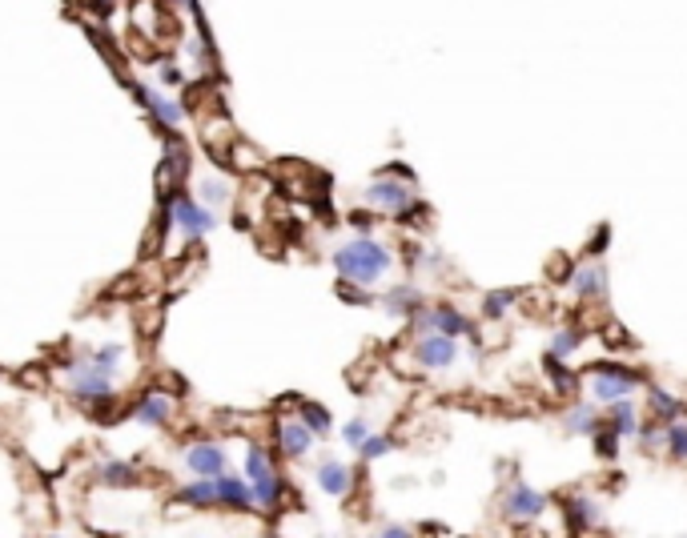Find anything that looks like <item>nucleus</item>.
<instances>
[{
    "mask_svg": "<svg viewBox=\"0 0 687 538\" xmlns=\"http://www.w3.org/2000/svg\"><path fill=\"white\" fill-rule=\"evenodd\" d=\"M334 269H338V281H354V286L374 289L382 278H390L394 269V250L378 237L362 234V237H350L334 250Z\"/></svg>",
    "mask_w": 687,
    "mask_h": 538,
    "instance_id": "obj_1",
    "label": "nucleus"
},
{
    "mask_svg": "<svg viewBox=\"0 0 687 538\" xmlns=\"http://www.w3.org/2000/svg\"><path fill=\"white\" fill-rule=\"evenodd\" d=\"M61 378H65V394L81 406L89 402H101V398H117V373H109L104 365H96L93 354H81V357H69L61 365Z\"/></svg>",
    "mask_w": 687,
    "mask_h": 538,
    "instance_id": "obj_2",
    "label": "nucleus"
},
{
    "mask_svg": "<svg viewBox=\"0 0 687 538\" xmlns=\"http://www.w3.org/2000/svg\"><path fill=\"white\" fill-rule=\"evenodd\" d=\"M245 478H250V490H253V511L278 514L282 503L289 498V487H286V478L278 474V466H274L266 446H250L245 450Z\"/></svg>",
    "mask_w": 687,
    "mask_h": 538,
    "instance_id": "obj_3",
    "label": "nucleus"
},
{
    "mask_svg": "<svg viewBox=\"0 0 687 538\" xmlns=\"http://www.w3.org/2000/svg\"><path fill=\"white\" fill-rule=\"evenodd\" d=\"M362 205L374 209V213H386V218H398L406 221L422 201L414 193V177H402V173H382L378 181H370L362 189Z\"/></svg>",
    "mask_w": 687,
    "mask_h": 538,
    "instance_id": "obj_4",
    "label": "nucleus"
},
{
    "mask_svg": "<svg viewBox=\"0 0 687 538\" xmlns=\"http://www.w3.org/2000/svg\"><path fill=\"white\" fill-rule=\"evenodd\" d=\"M169 226L181 234V242H201L218 229V209H209L205 201L185 197V193H174L169 197Z\"/></svg>",
    "mask_w": 687,
    "mask_h": 538,
    "instance_id": "obj_5",
    "label": "nucleus"
},
{
    "mask_svg": "<svg viewBox=\"0 0 687 538\" xmlns=\"http://www.w3.org/2000/svg\"><path fill=\"white\" fill-rule=\"evenodd\" d=\"M583 386H587L595 406H611V402H619V398H631V390L639 386V373L623 370L619 362H603V365L583 373Z\"/></svg>",
    "mask_w": 687,
    "mask_h": 538,
    "instance_id": "obj_6",
    "label": "nucleus"
},
{
    "mask_svg": "<svg viewBox=\"0 0 687 538\" xmlns=\"http://www.w3.org/2000/svg\"><path fill=\"white\" fill-rule=\"evenodd\" d=\"M133 96L141 101V109H145L149 117H153L157 129L166 133H177L185 125V117H189V109H185V101H177L174 93H166L161 85H149V81H137L133 85Z\"/></svg>",
    "mask_w": 687,
    "mask_h": 538,
    "instance_id": "obj_7",
    "label": "nucleus"
},
{
    "mask_svg": "<svg viewBox=\"0 0 687 538\" xmlns=\"http://www.w3.org/2000/svg\"><path fill=\"white\" fill-rule=\"evenodd\" d=\"M414 365L422 373H443L451 370L454 362H459V338H451V334H422V338L414 342Z\"/></svg>",
    "mask_w": 687,
    "mask_h": 538,
    "instance_id": "obj_8",
    "label": "nucleus"
},
{
    "mask_svg": "<svg viewBox=\"0 0 687 538\" xmlns=\"http://www.w3.org/2000/svg\"><path fill=\"white\" fill-rule=\"evenodd\" d=\"M181 466L197 478H218L221 470H229V454L221 442H209V438H197V442L181 446Z\"/></svg>",
    "mask_w": 687,
    "mask_h": 538,
    "instance_id": "obj_9",
    "label": "nucleus"
},
{
    "mask_svg": "<svg viewBox=\"0 0 687 538\" xmlns=\"http://www.w3.org/2000/svg\"><path fill=\"white\" fill-rule=\"evenodd\" d=\"M503 514L511 522H535L547 514V495L535 487H527V482H511L503 495Z\"/></svg>",
    "mask_w": 687,
    "mask_h": 538,
    "instance_id": "obj_10",
    "label": "nucleus"
},
{
    "mask_svg": "<svg viewBox=\"0 0 687 538\" xmlns=\"http://www.w3.org/2000/svg\"><path fill=\"white\" fill-rule=\"evenodd\" d=\"M274 434H278V454L289 462H302L310 458L313 442H318V434H313L310 426L302 422V418H278V426H274Z\"/></svg>",
    "mask_w": 687,
    "mask_h": 538,
    "instance_id": "obj_11",
    "label": "nucleus"
},
{
    "mask_svg": "<svg viewBox=\"0 0 687 538\" xmlns=\"http://www.w3.org/2000/svg\"><path fill=\"white\" fill-rule=\"evenodd\" d=\"M177 418V398L169 390H145L141 402L133 406V422L137 426H169Z\"/></svg>",
    "mask_w": 687,
    "mask_h": 538,
    "instance_id": "obj_12",
    "label": "nucleus"
},
{
    "mask_svg": "<svg viewBox=\"0 0 687 538\" xmlns=\"http://www.w3.org/2000/svg\"><path fill=\"white\" fill-rule=\"evenodd\" d=\"M313 482L322 487V495L346 498L350 490H354V470H350L342 458H322L318 466H313Z\"/></svg>",
    "mask_w": 687,
    "mask_h": 538,
    "instance_id": "obj_13",
    "label": "nucleus"
},
{
    "mask_svg": "<svg viewBox=\"0 0 687 538\" xmlns=\"http://www.w3.org/2000/svg\"><path fill=\"white\" fill-rule=\"evenodd\" d=\"M571 294L583 297V302H599L607 294V269L603 261H579L571 273Z\"/></svg>",
    "mask_w": 687,
    "mask_h": 538,
    "instance_id": "obj_14",
    "label": "nucleus"
},
{
    "mask_svg": "<svg viewBox=\"0 0 687 538\" xmlns=\"http://www.w3.org/2000/svg\"><path fill=\"white\" fill-rule=\"evenodd\" d=\"M213 482H218V506H226V511H253L250 478H237L229 470H221Z\"/></svg>",
    "mask_w": 687,
    "mask_h": 538,
    "instance_id": "obj_15",
    "label": "nucleus"
},
{
    "mask_svg": "<svg viewBox=\"0 0 687 538\" xmlns=\"http://www.w3.org/2000/svg\"><path fill=\"white\" fill-rule=\"evenodd\" d=\"M189 169H193L189 145H185V141L177 137V133H169L166 157H161V177H166V181H185V177H189Z\"/></svg>",
    "mask_w": 687,
    "mask_h": 538,
    "instance_id": "obj_16",
    "label": "nucleus"
},
{
    "mask_svg": "<svg viewBox=\"0 0 687 538\" xmlns=\"http://www.w3.org/2000/svg\"><path fill=\"white\" fill-rule=\"evenodd\" d=\"M137 478H141V470H137V462H129V458H104V462H96V482H101V487H113V490L137 487Z\"/></svg>",
    "mask_w": 687,
    "mask_h": 538,
    "instance_id": "obj_17",
    "label": "nucleus"
},
{
    "mask_svg": "<svg viewBox=\"0 0 687 538\" xmlns=\"http://www.w3.org/2000/svg\"><path fill=\"white\" fill-rule=\"evenodd\" d=\"M177 503L193 506V511H213V506H218V482L193 474V482H185V487L177 490Z\"/></svg>",
    "mask_w": 687,
    "mask_h": 538,
    "instance_id": "obj_18",
    "label": "nucleus"
},
{
    "mask_svg": "<svg viewBox=\"0 0 687 538\" xmlns=\"http://www.w3.org/2000/svg\"><path fill=\"white\" fill-rule=\"evenodd\" d=\"M599 426H603V418H599V410H595V402L571 406L563 414V430H567V434H575V438H591Z\"/></svg>",
    "mask_w": 687,
    "mask_h": 538,
    "instance_id": "obj_19",
    "label": "nucleus"
},
{
    "mask_svg": "<svg viewBox=\"0 0 687 538\" xmlns=\"http://www.w3.org/2000/svg\"><path fill=\"white\" fill-rule=\"evenodd\" d=\"M607 426L615 430L619 438H636L639 434V410L631 398H619L607 406Z\"/></svg>",
    "mask_w": 687,
    "mask_h": 538,
    "instance_id": "obj_20",
    "label": "nucleus"
},
{
    "mask_svg": "<svg viewBox=\"0 0 687 538\" xmlns=\"http://www.w3.org/2000/svg\"><path fill=\"white\" fill-rule=\"evenodd\" d=\"M197 197L205 201L209 209H226L229 201H234V181H229V177H221V173H205L197 181Z\"/></svg>",
    "mask_w": 687,
    "mask_h": 538,
    "instance_id": "obj_21",
    "label": "nucleus"
},
{
    "mask_svg": "<svg viewBox=\"0 0 687 538\" xmlns=\"http://www.w3.org/2000/svg\"><path fill=\"white\" fill-rule=\"evenodd\" d=\"M382 310L386 313H398V318H414L422 310V294L414 286H394L382 294Z\"/></svg>",
    "mask_w": 687,
    "mask_h": 538,
    "instance_id": "obj_22",
    "label": "nucleus"
},
{
    "mask_svg": "<svg viewBox=\"0 0 687 538\" xmlns=\"http://www.w3.org/2000/svg\"><path fill=\"white\" fill-rule=\"evenodd\" d=\"M567 519H571L575 530H587L603 519V511H599V503H591L587 495H575V498H567Z\"/></svg>",
    "mask_w": 687,
    "mask_h": 538,
    "instance_id": "obj_23",
    "label": "nucleus"
},
{
    "mask_svg": "<svg viewBox=\"0 0 687 538\" xmlns=\"http://www.w3.org/2000/svg\"><path fill=\"white\" fill-rule=\"evenodd\" d=\"M297 418H302L318 438H326L334 430V418H330V410H326L322 402H297Z\"/></svg>",
    "mask_w": 687,
    "mask_h": 538,
    "instance_id": "obj_24",
    "label": "nucleus"
},
{
    "mask_svg": "<svg viewBox=\"0 0 687 538\" xmlns=\"http://www.w3.org/2000/svg\"><path fill=\"white\" fill-rule=\"evenodd\" d=\"M663 450H668L675 462H687V422L683 418L663 422Z\"/></svg>",
    "mask_w": 687,
    "mask_h": 538,
    "instance_id": "obj_25",
    "label": "nucleus"
},
{
    "mask_svg": "<svg viewBox=\"0 0 687 538\" xmlns=\"http://www.w3.org/2000/svg\"><path fill=\"white\" fill-rule=\"evenodd\" d=\"M587 334L579 330V326H559L555 338H551V357H559V362H567V357L575 354V350L583 346Z\"/></svg>",
    "mask_w": 687,
    "mask_h": 538,
    "instance_id": "obj_26",
    "label": "nucleus"
},
{
    "mask_svg": "<svg viewBox=\"0 0 687 538\" xmlns=\"http://www.w3.org/2000/svg\"><path fill=\"white\" fill-rule=\"evenodd\" d=\"M647 406H652V414L660 418V422H671V418H683V402H679L675 394H668V390H652Z\"/></svg>",
    "mask_w": 687,
    "mask_h": 538,
    "instance_id": "obj_27",
    "label": "nucleus"
},
{
    "mask_svg": "<svg viewBox=\"0 0 687 538\" xmlns=\"http://www.w3.org/2000/svg\"><path fill=\"white\" fill-rule=\"evenodd\" d=\"M93 357H96V365H104V370L109 373H117V378H121V365H125V346L121 342H104V346H96L93 350Z\"/></svg>",
    "mask_w": 687,
    "mask_h": 538,
    "instance_id": "obj_28",
    "label": "nucleus"
},
{
    "mask_svg": "<svg viewBox=\"0 0 687 538\" xmlns=\"http://www.w3.org/2000/svg\"><path fill=\"white\" fill-rule=\"evenodd\" d=\"M514 302H519V294L514 289H498V294H487V302H482V313H487L490 321L506 318V313L514 310Z\"/></svg>",
    "mask_w": 687,
    "mask_h": 538,
    "instance_id": "obj_29",
    "label": "nucleus"
},
{
    "mask_svg": "<svg viewBox=\"0 0 687 538\" xmlns=\"http://www.w3.org/2000/svg\"><path fill=\"white\" fill-rule=\"evenodd\" d=\"M358 454H362L366 462H378V458H386V454H394V438L390 434H374V430H370V438L358 446Z\"/></svg>",
    "mask_w": 687,
    "mask_h": 538,
    "instance_id": "obj_30",
    "label": "nucleus"
},
{
    "mask_svg": "<svg viewBox=\"0 0 687 538\" xmlns=\"http://www.w3.org/2000/svg\"><path fill=\"white\" fill-rule=\"evenodd\" d=\"M639 446H644L647 454L652 450H663V422L660 418H652V422H639Z\"/></svg>",
    "mask_w": 687,
    "mask_h": 538,
    "instance_id": "obj_31",
    "label": "nucleus"
},
{
    "mask_svg": "<svg viewBox=\"0 0 687 538\" xmlns=\"http://www.w3.org/2000/svg\"><path fill=\"white\" fill-rule=\"evenodd\" d=\"M366 438H370V422H366V418H350V422L342 426V442H346L350 450H358Z\"/></svg>",
    "mask_w": 687,
    "mask_h": 538,
    "instance_id": "obj_32",
    "label": "nucleus"
},
{
    "mask_svg": "<svg viewBox=\"0 0 687 538\" xmlns=\"http://www.w3.org/2000/svg\"><path fill=\"white\" fill-rule=\"evenodd\" d=\"M157 81H161V85H169V88H177V85H185V73H181V65L177 61H161L157 65Z\"/></svg>",
    "mask_w": 687,
    "mask_h": 538,
    "instance_id": "obj_33",
    "label": "nucleus"
},
{
    "mask_svg": "<svg viewBox=\"0 0 687 538\" xmlns=\"http://www.w3.org/2000/svg\"><path fill=\"white\" fill-rule=\"evenodd\" d=\"M378 534L382 538H406L410 526H402V522H386V526H378Z\"/></svg>",
    "mask_w": 687,
    "mask_h": 538,
    "instance_id": "obj_34",
    "label": "nucleus"
},
{
    "mask_svg": "<svg viewBox=\"0 0 687 538\" xmlns=\"http://www.w3.org/2000/svg\"><path fill=\"white\" fill-rule=\"evenodd\" d=\"M603 245H607V229H599V234H595V245H591V250H595V253H599V250H603Z\"/></svg>",
    "mask_w": 687,
    "mask_h": 538,
    "instance_id": "obj_35",
    "label": "nucleus"
}]
</instances>
